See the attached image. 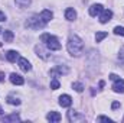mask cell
<instances>
[{"mask_svg": "<svg viewBox=\"0 0 124 123\" xmlns=\"http://www.w3.org/2000/svg\"><path fill=\"white\" fill-rule=\"evenodd\" d=\"M65 19H66V20H75V19H77V12H75L74 9H71V7L66 9V10H65Z\"/></svg>", "mask_w": 124, "mask_h": 123, "instance_id": "cell-13", "label": "cell"}, {"mask_svg": "<svg viewBox=\"0 0 124 123\" xmlns=\"http://www.w3.org/2000/svg\"><path fill=\"white\" fill-rule=\"evenodd\" d=\"M6 20V15L3 12H0V22H4Z\"/></svg>", "mask_w": 124, "mask_h": 123, "instance_id": "cell-26", "label": "cell"}, {"mask_svg": "<svg viewBox=\"0 0 124 123\" xmlns=\"http://www.w3.org/2000/svg\"><path fill=\"white\" fill-rule=\"evenodd\" d=\"M111 18H113V12L111 10H102L101 12V16H100V22L101 23H107V22H110L111 20Z\"/></svg>", "mask_w": 124, "mask_h": 123, "instance_id": "cell-6", "label": "cell"}, {"mask_svg": "<svg viewBox=\"0 0 124 123\" xmlns=\"http://www.w3.org/2000/svg\"><path fill=\"white\" fill-rule=\"evenodd\" d=\"M102 10H104V9H102V4H93V6L90 7V15H91V16L101 15Z\"/></svg>", "mask_w": 124, "mask_h": 123, "instance_id": "cell-12", "label": "cell"}, {"mask_svg": "<svg viewBox=\"0 0 124 123\" xmlns=\"http://www.w3.org/2000/svg\"><path fill=\"white\" fill-rule=\"evenodd\" d=\"M19 67H20V70L22 71H25V72H28V71H31V62L28 61L26 58H19Z\"/></svg>", "mask_w": 124, "mask_h": 123, "instance_id": "cell-11", "label": "cell"}, {"mask_svg": "<svg viewBox=\"0 0 124 123\" xmlns=\"http://www.w3.org/2000/svg\"><path fill=\"white\" fill-rule=\"evenodd\" d=\"M72 88H74L75 91L81 93V91H82V90H84V86H82L81 83H74V84H72Z\"/></svg>", "mask_w": 124, "mask_h": 123, "instance_id": "cell-22", "label": "cell"}, {"mask_svg": "<svg viewBox=\"0 0 124 123\" xmlns=\"http://www.w3.org/2000/svg\"><path fill=\"white\" fill-rule=\"evenodd\" d=\"M6 58H7L9 62H15L16 58H17V52H16V51H9V52L6 54Z\"/></svg>", "mask_w": 124, "mask_h": 123, "instance_id": "cell-15", "label": "cell"}, {"mask_svg": "<svg viewBox=\"0 0 124 123\" xmlns=\"http://www.w3.org/2000/svg\"><path fill=\"white\" fill-rule=\"evenodd\" d=\"M97 120H98V122H113V120H111L110 117H105V116H100V117H98Z\"/></svg>", "mask_w": 124, "mask_h": 123, "instance_id": "cell-24", "label": "cell"}, {"mask_svg": "<svg viewBox=\"0 0 124 123\" xmlns=\"http://www.w3.org/2000/svg\"><path fill=\"white\" fill-rule=\"evenodd\" d=\"M66 48H68V52H69L72 57H79V55L82 54V51H84V42H82V39H81L79 36L71 35L69 39H68Z\"/></svg>", "mask_w": 124, "mask_h": 123, "instance_id": "cell-1", "label": "cell"}, {"mask_svg": "<svg viewBox=\"0 0 124 123\" xmlns=\"http://www.w3.org/2000/svg\"><path fill=\"white\" fill-rule=\"evenodd\" d=\"M59 104H61L62 107H69V106L72 104V98H71V96H68V94H62L61 97H59Z\"/></svg>", "mask_w": 124, "mask_h": 123, "instance_id": "cell-8", "label": "cell"}, {"mask_svg": "<svg viewBox=\"0 0 124 123\" xmlns=\"http://www.w3.org/2000/svg\"><path fill=\"white\" fill-rule=\"evenodd\" d=\"M123 122H124V119H123Z\"/></svg>", "mask_w": 124, "mask_h": 123, "instance_id": "cell-31", "label": "cell"}, {"mask_svg": "<svg viewBox=\"0 0 124 123\" xmlns=\"http://www.w3.org/2000/svg\"><path fill=\"white\" fill-rule=\"evenodd\" d=\"M108 36V33L107 32H97V35H95V41L97 42H101L104 38H107Z\"/></svg>", "mask_w": 124, "mask_h": 123, "instance_id": "cell-19", "label": "cell"}, {"mask_svg": "<svg viewBox=\"0 0 124 123\" xmlns=\"http://www.w3.org/2000/svg\"><path fill=\"white\" fill-rule=\"evenodd\" d=\"M45 23L40 20V18L39 16H32L31 19L26 22V28H31V29H39V28H42Z\"/></svg>", "mask_w": 124, "mask_h": 123, "instance_id": "cell-3", "label": "cell"}, {"mask_svg": "<svg viewBox=\"0 0 124 123\" xmlns=\"http://www.w3.org/2000/svg\"><path fill=\"white\" fill-rule=\"evenodd\" d=\"M35 51H36V54H38L42 60H49V58H51L49 52H48V51H45L40 45H36V46H35Z\"/></svg>", "mask_w": 124, "mask_h": 123, "instance_id": "cell-7", "label": "cell"}, {"mask_svg": "<svg viewBox=\"0 0 124 123\" xmlns=\"http://www.w3.org/2000/svg\"><path fill=\"white\" fill-rule=\"evenodd\" d=\"M3 113H4V112H3V109L0 107V114H3Z\"/></svg>", "mask_w": 124, "mask_h": 123, "instance_id": "cell-29", "label": "cell"}, {"mask_svg": "<svg viewBox=\"0 0 124 123\" xmlns=\"http://www.w3.org/2000/svg\"><path fill=\"white\" fill-rule=\"evenodd\" d=\"M113 90L116 93H124V80H120L117 78L113 84Z\"/></svg>", "mask_w": 124, "mask_h": 123, "instance_id": "cell-10", "label": "cell"}, {"mask_svg": "<svg viewBox=\"0 0 124 123\" xmlns=\"http://www.w3.org/2000/svg\"><path fill=\"white\" fill-rule=\"evenodd\" d=\"M3 120H4V122H19L20 117H19L17 114H10V116H4Z\"/></svg>", "mask_w": 124, "mask_h": 123, "instance_id": "cell-17", "label": "cell"}, {"mask_svg": "<svg viewBox=\"0 0 124 123\" xmlns=\"http://www.w3.org/2000/svg\"><path fill=\"white\" fill-rule=\"evenodd\" d=\"M40 41L46 44V46L51 49V51H59L61 49V42L56 36H52L49 33H43L40 36Z\"/></svg>", "mask_w": 124, "mask_h": 123, "instance_id": "cell-2", "label": "cell"}, {"mask_svg": "<svg viewBox=\"0 0 124 123\" xmlns=\"http://www.w3.org/2000/svg\"><path fill=\"white\" fill-rule=\"evenodd\" d=\"M10 83L15 84V86H23L25 80H23L22 75H19V74H16V72H12V74H10Z\"/></svg>", "mask_w": 124, "mask_h": 123, "instance_id": "cell-5", "label": "cell"}, {"mask_svg": "<svg viewBox=\"0 0 124 123\" xmlns=\"http://www.w3.org/2000/svg\"><path fill=\"white\" fill-rule=\"evenodd\" d=\"M3 38H4V42H12L13 38H15V33H13L12 31H4Z\"/></svg>", "mask_w": 124, "mask_h": 123, "instance_id": "cell-16", "label": "cell"}, {"mask_svg": "<svg viewBox=\"0 0 124 123\" xmlns=\"http://www.w3.org/2000/svg\"><path fill=\"white\" fill-rule=\"evenodd\" d=\"M7 103H9V104H13V106H19V104H20V100L16 98V97H13V96H9V97H7Z\"/></svg>", "mask_w": 124, "mask_h": 123, "instance_id": "cell-18", "label": "cell"}, {"mask_svg": "<svg viewBox=\"0 0 124 123\" xmlns=\"http://www.w3.org/2000/svg\"><path fill=\"white\" fill-rule=\"evenodd\" d=\"M1 31H3V29H1V28H0V33H1Z\"/></svg>", "mask_w": 124, "mask_h": 123, "instance_id": "cell-30", "label": "cell"}, {"mask_svg": "<svg viewBox=\"0 0 124 123\" xmlns=\"http://www.w3.org/2000/svg\"><path fill=\"white\" fill-rule=\"evenodd\" d=\"M16 4H17L19 7L25 9V7H28V6L31 4V0H16Z\"/></svg>", "mask_w": 124, "mask_h": 123, "instance_id": "cell-20", "label": "cell"}, {"mask_svg": "<svg viewBox=\"0 0 124 123\" xmlns=\"http://www.w3.org/2000/svg\"><path fill=\"white\" fill-rule=\"evenodd\" d=\"M46 119L49 120V122H59L61 120V114L58 113V112H51V113H48V116H46Z\"/></svg>", "mask_w": 124, "mask_h": 123, "instance_id": "cell-14", "label": "cell"}, {"mask_svg": "<svg viewBox=\"0 0 124 123\" xmlns=\"http://www.w3.org/2000/svg\"><path fill=\"white\" fill-rule=\"evenodd\" d=\"M110 78H111L113 81H116V80L118 78V75H116V74H111V75H110Z\"/></svg>", "mask_w": 124, "mask_h": 123, "instance_id": "cell-27", "label": "cell"}, {"mask_svg": "<svg viewBox=\"0 0 124 123\" xmlns=\"http://www.w3.org/2000/svg\"><path fill=\"white\" fill-rule=\"evenodd\" d=\"M118 107H120V103H118V101H114V103L111 104V109H113V110H116V109H118Z\"/></svg>", "mask_w": 124, "mask_h": 123, "instance_id": "cell-25", "label": "cell"}, {"mask_svg": "<svg viewBox=\"0 0 124 123\" xmlns=\"http://www.w3.org/2000/svg\"><path fill=\"white\" fill-rule=\"evenodd\" d=\"M114 33H116V35H121V36H124V28L123 26H116V28H114Z\"/></svg>", "mask_w": 124, "mask_h": 123, "instance_id": "cell-23", "label": "cell"}, {"mask_svg": "<svg viewBox=\"0 0 124 123\" xmlns=\"http://www.w3.org/2000/svg\"><path fill=\"white\" fill-rule=\"evenodd\" d=\"M68 120H69V122H84V120H85V116H84V114H79L78 112L69 110V112H68Z\"/></svg>", "mask_w": 124, "mask_h": 123, "instance_id": "cell-4", "label": "cell"}, {"mask_svg": "<svg viewBox=\"0 0 124 123\" xmlns=\"http://www.w3.org/2000/svg\"><path fill=\"white\" fill-rule=\"evenodd\" d=\"M59 86H61V84H59V81L56 80V77H54V80L51 81V88H52V90H58V88H59Z\"/></svg>", "mask_w": 124, "mask_h": 123, "instance_id": "cell-21", "label": "cell"}, {"mask_svg": "<svg viewBox=\"0 0 124 123\" xmlns=\"http://www.w3.org/2000/svg\"><path fill=\"white\" fill-rule=\"evenodd\" d=\"M0 81H4V74L3 72H0Z\"/></svg>", "mask_w": 124, "mask_h": 123, "instance_id": "cell-28", "label": "cell"}, {"mask_svg": "<svg viewBox=\"0 0 124 123\" xmlns=\"http://www.w3.org/2000/svg\"><path fill=\"white\" fill-rule=\"evenodd\" d=\"M52 12L51 10H48V9H45L40 15H39V18H40V20L43 22V23H48V22H51V19H52Z\"/></svg>", "mask_w": 124, "mask_h": 123, "instance_id": "cell-9", "label": "cell"}]
</instances>
